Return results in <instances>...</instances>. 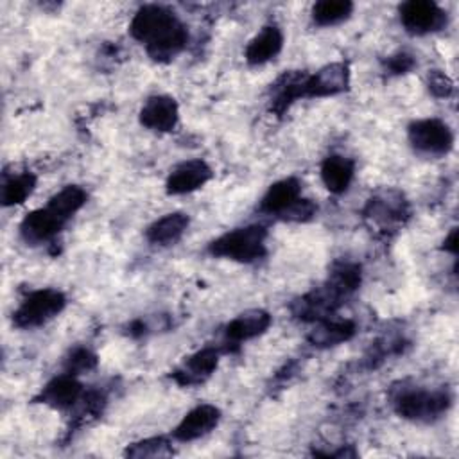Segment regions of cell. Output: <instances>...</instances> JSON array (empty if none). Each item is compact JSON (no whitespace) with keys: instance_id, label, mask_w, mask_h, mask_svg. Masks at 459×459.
Wrapping results in <instances>:
<instances>
[{"instance_id":"1","label":"cell","mask_w":459,"mask_h":459,"mask_svg":"<svg viewBox=\"0 0 459 459\" xmlns=\"http://www.w3.org/2000/svg\"><path fill=\"white\" fill-rule=\"evenodd\" d=\"M131 36L140 41L154 61L174 59L188 41L186 27L167 7L149 4L136 11L129 25Z\"/></svg>"},{"instance_id":"2","label":"cell","mask_w":459,"mask_h":459,"mask_svg":"<svg viewBox=\"0 0 459 459\" xmlns=\"http://www.w3.org/2000/svg\"><path fill=\"white\" fill-rule=\"evenodd\" d=\"M359 285L360 267L351 262L337 264L321 287L307 292L292 303V312L301 321L317 323L328 319L344 303V299L359 289Z\"/></svg>"},{"instance_id":"3","label":"cell","mask_w":459,"mask_h":459,"mask_svg":"<svg viewBox=\"0 0 459 459\" xmlns=\"http://www.w3.org/2000/svg\"><path fill=\"white\" fill-rule=\"evenodd\" d=\"M267 230L262 224H249L222 233L208 244V253L240 264H251L265 255Z\"/></svg>"},{"instance_id":"4","label":"cell","mask_w":459,"mask_h":459,"mask_svg":"<svg viewBox=\"0 0 459 459\" xmlns=\"http://www.w3.org/2000/svg\"><path fill=\"white\" fill-rule=\"evenodd\" d=\"M452 403L446 389H423L409 387L394 396V411L400 418L418 423H430L441 418Z\"/></svg>"},{"instance_id":"5","label":"cell","mask_w":459,"mask_h":459,"mask_svg":"<svg viewBox=\"0 0 459 459\" xmlns=\"http://www.w3.org/2000/svg\"><path fill=\"white\" fill-rule=\"evenodd\" d=\"M66 298L56 289H39L30 292L14 310L13 323L18 328H36L63 312Z\"/></svg>"},{"instance_id":"6","label":"cell","mask_w":459,"mask_h":459,"mask_svg":"<svg viewBox=\"0 0 459 459\" xmlns=\"http://www.w3.org/2000/svg\"><path fill=\"white\" fill-rule=\"evenodd\" d=\"M407 138L412 149L425 156H445L454 145L450 126L439 118L414 120L407 127Z\"/></svg>"},{"instance_id":"7","label":"cell","mask_w":459,"mask_h":459,"mask_svg":"<svg viewBox=\"0 0 459 459\" xmlns=\"http://www.w3.org/2000/svg\"><path fill=\"white\" fill-rule=\"evenodd\" d=\"M400 22L411 34L423 36L446 25V13L430 0H409L400 5Z\"/></svg>"},{"instance_id":"8","label":"cell","mask_w":459,"mask_h":459,"mask_svg":"<svg viewBox=\"0 0 459 459\" xmlns=\"http://www.w3.org/2000/svg\"><path fill=\"white\" fill-rule=\"evenodd\" d=\"M409 203L402 192L394 188H387L377 192L373 197L368 199L364 206V215L377 224H398L409 217Z\"/></svg>"},{"instance_id":"9","label":"cell","mask_w":459,"mask_h":459,"mask_svg":"<svg viewBox=\"0 0 459 459\" xmlns=\"http://www.w3.org/2000/svg\"><path fill=\"white\" fill-rule=\"evenodd\" d=\"M66 222V219H63L56 210L45 204L43 208L32 210L23 217L20 224V235L27 244H43L57 237Z\"/></svg>"},{"instance_id":"10","label":"cell","mask_w":459,"mask_h":459,"mask_svg":"<svg viewBox=\"0 0 459 459\" xmlns=\"http://www.w3.org/2000/svg\"><path fill=\"white\" fill-rule=\"evenodd\" d=\"M212 169L204 160H186L176 165L167 181L165 190L170 195L190 194L201 186H204L212 179Z\"/></svg>"},{"instance_id":"11","label":"cell","mask_w":459,"mask_h":459,"mask_svg":"<svg viewBox=\"0 0 459 459\" xmlns=\"http://www.w3.org/2000/svg\"><path fill=\"white\" fill-rule=\"evenodd\" d=\"M350 84V70L348 65L342 61L330 63L319 68L316 74L307 75L305 81V93L303 97H330L344 91Z\"/></svg>"},{"instance_id":"12","label":"cell","mask_w":459,"mask_h":459,"mask_svg":"<svg viewBox=\"0 0 459 459\" xmlns=\"http://www.w3.org/2000/svg\"><path fill=\"white\" fill-rule=\"evenodd\" d=\"M138 120L143 127L156 133L174 131L179 120L178 102L169 95H152L143 102Z\"/></svg>"},{"instance_id":"13","label":"cell","mask_w":459,"mask_h":459,"mask_svg":"<svg viewBox=\"0 0 459 459\" xmlns=\"http://www.w3.org/2000/svg\"><path fill=\"white\" fill-rule=\"evenodd\" d=\"M221 420V411L212 403H201L188 411L176 425L172 436L178 441H194L210 434Z\"/></svg>"},{"instance_id":"14","label":"cell","mask_w":459,"mask_h":459,"mask_svg":"<svg viewBox=\"0 0 459 459\" xmlns=\"http://www.w3.org/2000/svg\"><path fill=\"white\" fill-rule=\"evenodd\" d=\"M81 398H82L81 382L75 378V375L63 373L43 385V389L36 396V402L45 403L52 409L65 411L74 407Z\"/></svg>"},{"instance_id":"15","label":"cell","mask_w":459,"mask_h":459,"mask_svg":"<svg viewBox=\"0 0 459 459\" xmlns=\"http://www.w3.org/2000/svg\"><path fill=\"white\" fill-rule=\"evenodd\" d=\"M219 364V351L215 348H203L190 355L176 371L172 378L179 385H195L204 382Z\"/></svg>"},{"instance_id":"16","label":"cell","mask_w":459,"mask_h":459,"mask_svg":"<svg viewBox=\"0 0 459 459\" xmlns=\"http://www.w3.org/2000/svg\"><path fill=\"white\" fill-rule=\"evenodd\" d=\"M301 197V183L296 178H285L276 181L264 194L258 210L267 215L281 217Z\"/></svg>"},{"instance_id":"17","label":"cell","mask_w":459,"mask_h":459,"mask_svg":"<svg viewBox=\"0 0 459 459\" xmlns=\"http://www.w3.org/2000/svg\"><path fill=\"white\" fill-rule=\"evenodd\" d=\"M271 325V316L269 312L262 310V308H251L246 310L242 314H238L237 317H233L228 325H226V337L228 341H231L233 344L255 339L258 335H262Z\"/></svg>"},{"instance_id":"18","label":"cell","mask_w":459,"mask_h":459,"mask_svg":"<svg viewBox=\"0 0 459 459\" xmlns=\"http://www.w3.org/2000/svg\"><path fill=\"white\" fill-rule=\"evenodd\" d=\"M283 47V34L276 25H265L262 30L247 43L244 57L249 65H264L274 59Z\"/></svg>"},{"instance_id":"19","label":"cell","mask_w":459,"mask_h":459,"mask_svg":"<svg viewBox=\"0 0 459 459\" xmlns=\"http://www.w3.org/2000/svg\"><path fill=\"white\" fill-rule=\"evenodd\" d=\"M355 161L342 154H330L321 163V179L328 192L342 194L351 185Z\"/></svg>"},{"instance_id":"20","label":"cell","mask_w":459,"mask_h":459,"mask_svg":"<svg viewBox=\"0 0 459 459\" xmlns=\"http://www.w3.org/2000/svg\"><path fill=\"white\" fill-rule=\"evenodd\" d=\"M188 215L183 212H172L156 219L147 230L145 238L154 246H172L176 244L188 228Z\"/></svg>"},{"instance_id":"21","label":"cell","mask_w":459,"mask_h":459,"mask_svg":"<svg viewBox=\"0 0 459 459\" xmlns=\"http://www.w3.org/2000/svg\"><path fill=\"white\" fill-rule=\"evenodd\" d=\"M307 74L301 72H285L271 88V109L278 115L285 113L289 106L301 99L305 93Z\"/></svg>"},{"instance_id":"22","label":"cell","mask_w":459,"mask_h":459,"mask_svg":"<svg viewBox=\"0 0 459 459\" xmlns=\"http://www.w3.org/2000/svg\"><path fill=\"white\" fill-rule=\"evenodd\" d=\"M355 335V323L350 319H323L308 333V342L317 348H330L350 341Z\"/></svg>"},{"instance_id":"23","label":"cell","mask_w":459,"mask_h":459,"mask_svg":"<svg viewBox=\"0 0 459 459\" xmlns=\"http://www.w3.org/2000/svg\"><path fill=\"white\" fill-rule=\"evenodd\" d=\"M36 186V176L30 172H18L7 178L2 185L0 199L4 206H14L22 204L34 190Z\"/></svg>"},{"instance_id":"24","label":"cell","mask_w":459,"mask_h":459,"mask_svg":"<svg viewBox=\"0 0 459 459\" xmlns=\"http://www.w3.org/2000/svg\"><path fill=\"white\" fill-rule=\"evenodd\" d=\"M88 194L77 185H66L48 199V206L56 210L63 219L70 221L86 203Z\"/></svg>"},{"instance_id":"25","label":"cell","mask_w":459,"mask_h":459,"mask_svg":"<svg viewBox=\"0 0 459 459\" xmlns=\"http://www.w3.org/2000/svg\"><path fill=\"white\" fill-rule=\"evenodd\" d=\"M353 4L348 0H321L312 7V20L321 27H332L350 18Z\"/></svg>"},{"instance_id":"26","label":"cell","mask_w":459,"mask_h":459,"mask_svg":"<svg viewBox=\"0 0 459 459\" xmlns=\"http://www.w3.org/2000/svg\"><path fill=\"white\" fill-rule=\"evenodd\" d=\"M127 457H134V459H145V457H167L172 455V448L170 443L158 436V437H147V439H140L136 443H131L126 452Z\"/></svg>"},{"instance_id":"27","label":"cell","mask_w":459,"mask_h":459,"mask_svg":"<svg viewBox=\"0 0 459 459\" xmlns=\"http://www.w3.org/2000/svg\"><path fill=\"white\" fill-rule=\"evenodd\" d=\"M95 366H97V355L84 346L74 348L65 359V369L70 375H81L84 371H91Z\"/></svg>"},{"instance_id":"28","label":"cell","mask_w":459,"mask_h":459,"mask_svg":"<svg viewBox=\"0 0 459 459\" xmlns=\"http://www.w3.org/2000/svg\"><path fill=\"white\" fill-rule=\"evenodd\" d=\"M316 212H317V206L310 199L299 197L280 219L289 222H307L316 215Z\"/></svg>"},{"instance_id":"29","label":"cell","mask_w":459,"mask_h":459,"mask_svg":"<svg viewBox=\"0 0 459 459\" xmlns=\"http://www.w3.org/2000/svg\"><path fill=\"white\" fill-rule=\"evenodd\" d=\"M427 84H429V90L436 95V97H448L452 95L454 91V82L450 81V77L441 72V70H432L429 74V79H427Z\"/></svg>"},{"instance_id":"30","label":"cell","mask_w":459,"mask_h":459,"mask_svg":"<svg viewBox=\"0 0 459 459\" xmlns=\"http://www.w3.org/2000/svg\"><path fill=\"white\" fill-rule=\"evenodd\" d=\"M414 66V59L412 56L400 52L396 56H391V59L387 61V68L391 74H405Z\"/></svg>"},{"instance_id":"31","label":"cell","mask_w":459,"mask_h":459,"mask_svg":"<svg viewBox=\"0 0 459 459\" xmlns=\"http://www.w3.org/2000/svg\"><path fill=\"white\" fill-rule=\"evenodd\" d=\"M443 249L455 255L457 253V228H452L448 237L443 240Z\"/></svg>"}]
</instances>
